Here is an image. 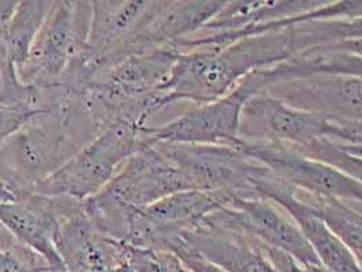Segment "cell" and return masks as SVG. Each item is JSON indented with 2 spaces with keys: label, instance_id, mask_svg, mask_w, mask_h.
I'll return each mask as SVG.
<instances>
[{
  "label": "cell",
  "instance_id": "cell-1",
  "mask_svg": "<svg viewBox=\"0 0 362 272\" xmlns=\"http://www.w3.org/2000/svg\"><path fill=\"white\" fill-rule=\"evenodd\" d=\"M362 38L361 18H307L227 47L181 53L168 81L156 91L153 119L218 100L250 74L295 59L316 48Z\"/></svg>",
  "mask_w": 362,
  "mask_h": 272
},
{
  "label": "cell",
  "instance_id": "cell-2",
  "mask_svg": "<svg viewBox=\"0 0 362 272\" xmlns=\"http://www.w3.org/2000/svg\"><path fill=\"white\" fill-rule=\"evenodd\" d=\"M102 131L82 96L64 97L26 120L0 146V184L16 199L32 193Z\"/></svg>",
  "mask_w": 362,
  "mask_h": 272
},
{
  "label": "cell",
  "instance_id": "cell-3",
  "mask_svg": "<svg viewBox=\"0 0 362 272\" xmlns=\"http://www.w3.org/2000/svg\"><path fill=\"white\" fill-rule=\"evenodd\" d=\"M144 144L143 128L137 123L117 119L60 169L37 184L32 193L84 202L106 187L122 164Z\"/></svg>",
  "mask_w": 362,
  "mask_h": 272
},
{
  "label": "cell",
  "instance_id": "cell-4",
  "mask_svg": "<svg viewBox=\"0 0 362 272\" xmlns=\"http://www.w3.org/2000/svg\"><path fill=\"white\" fill-rule=\"evenodd\" d=\"M361 123L332 121L286 106L261 91L248 98L240 115L239 139L251 143H279L298 153L323 139L361 144Z\"/></svg>",
  "mask_w": 362,
  "mask_h": 272
},
{
  "label": "cell",
  "instance_id": "cell-5",
  "mask_svg": "<svg viewBox=\"0 0 362 272\" xmlns=\"http://www.w3.org/2000/svg\"><path fill=\"white\" fill-rule=\"evenodd\" d=\"M91 22V1H52L26 63L17 71L25 87L54 85L84 51Z\"/></svg>",
  "mask_w": 362,
  "mask_h": 272
},
{
  "label": "cell",
  "instance_id": "cell-6",
  "mask_svg": "<svg viewBox=\"0 0 362 272\" xmlns=\"http://www.w3.org/2000/svg\"><path fill=\"white\" fill-rule=\"evenodd\" d=\"M264 90V78L259 71H255L227 96L189 106L177 118L158 127L143 128L146 143L167 142L238 147L242 109L248 98Z\"/></svg>",
  "mask_w": 362,
  "mask_h": 272
},
{
  "label": "cell",
  "instance_id": "cell-7",
  "mask_svg": "<svg viewBox=\"0 0 362 272\" xmlns=\"http://www.w3.org/2000/svg\"><path fill=\"white\" fill-rule=\"evenodd\" d=\"M186 177L192 191H227L235 195L254 192L251 180L266 170L236 147L152 142Z\"/></svg>",
  "mask_w": 362,
  "mask_h": 272
},
{
  "label": "cell",
  "instance_id": "cell-8",
  "mask_svg": "<svg viewBox=\"0 0 362 272\" xmlns=\"http://www.w3.org/2000/svg\"><path fill=\"white\" fill-rule=\"evenodd\" d=\"M236 149L264 165L282 183L298 191L316 198H331L351 203H362L360 180L297 153L289 146L240 140Z\"/></svg>",
  "mask_w": 362,
  "mask_h": 272
},
{
  "label": "cell",
  "instance_id": "cell-9",
  "mask_svg": "<svg viewBox=\"0 0 362 272\" xmlns=\"http://www.w3.org/2000/svg\"><path fill=\"white\" fill-rule=\"evenodd\" d=\"M83 202L26 193L16 200L0 202V225L22 245L41 256L53 272H66L56 251L54 238L60 222L79 212Z\"/></svg>",
  "mask_w": 362,
  "mask_h": 272
},
{
  "label": "cell",
  "instance_id": "cell-10",
  "mask_svg": "<svg viewBox=\"0 0 362 272\" xmlns=\"http://www.w3.org/2000/svg\"><path fill=\"white\" fill-rule=\"evenodd\" d=\"M250 186L257 195L280 205L293 220L325 270L361 272V261L315 214L305 192L282 183L267 169L252 178Z\"/></svg>",
  "mask_w": 362,
  "mask_h": 272
},
{
  "label": "cell",
  "instance_id": "cell-11",
  "mask_svg": "<svg viewBox=\"0 0 362 272\" xmlns=\"http://www.w3.org/2000/svg\"><path fill=\"white\" fill-rule=\"evenodd\" d=\"M273 98L332 121L361 123V76L323 74L267 86Z\"/></svg>",
  "mask_w": 362,
  "mask_h": 272
},
{
  "label": "cell",
  "instance_id": "cell-12",
  "mask_svg": "<svg viewBox=\"0 0 362 272\" xmlns=\"http://www.w3.org/2000/svg\"><path fill=\"white\" fill-rule=\"evenodd\" d=\"M177 248H186L227 272H277L259 239L204 223L182 230L163 245L170 252Z\"/></svg>",
  "mask_w": 362,
  "mask_h": 272
},
{
  "label": "cell",
  "instance_id": "cell-13",
  "mask_svg": "<svg viewBox=\"0 0 362 272\" xmlns=\"http://www.w3.org/2000/svg\"><path fill=\"white\" fill-rule=\"evenodd\" d=\"M54 245L66 272H107L127 264L125 242L98 230L84 207L60 222Z\"/></svg>",
  "mask_w": 362,
  "mask_h": 272
},
{
  "label": "cell",
  "instance_id": "cell-14",
  "mask_svg": "<svg viewBox=\"0 0 362 272\" xmlns=\"http://www.w3.org/2000/svg\"><path fill=\"white\" fill-rule=\"evenodd\" d=\"M50 6L52 1L48 0L18 1L6 34L7 60L16 75L28 60L34 40L47 18Z\"/></svg>",
  "mask_w": 362,
  "mask_h": 272
},
{
  "label": "cell",
  "instance_id": "cell-15",
  "mask_svg": "<svg viewBox=\"0 0 362 272\" xmlns=\"http://www.w3.org/2000/svg\"><path fill=\"white\" fill-rule=\"evenodd\" d=\"M315 214L361 261L362 203L331 198H316L307 193Z\"/></svg>",
  "mask_w": 362,
  "mask_h": 272
},
{
  "label": "cell",
  "instance_id": "cell-16",
  "mask_svg": "<svg viewBox=\"0 0 362 272\" xmlns=\"http://www.w3.org/2000/svg\"><path fill=\"white\" fill-rule=\"evenodd\" d=\"M127 264L136 272H193L175 254L125 244Z\"/></svg>",
  "mask_w": 362,
  "mask_h": 272
},
{
  "label": "cell",
  "instance_id": "cell-17",
  "mask_svg": "<svg viewBox=\"0 0 362 272\" xmlns=\"http://www.w3.org/2000/svg\"><path fill=\"white\" fill-rule=\"evenodd\" d=\"M17 4V0H0V71L6 76L8 85L18 89V87H22V85L18 82L16 72L8 66L7 48H6L7 28Z\"/></svg>",
  "mask_w": 362,
  "mask_h": 272
},
{
  "label": "cell",
  "instance_id": "cell-18",
  "mask_svg": "<svg viewBox=\"0 0 362 272\" xmlns=\"http://www.w3.org/2000/svg\"><path fill=\"white\" fill-rule=\"evenodd\" d=\"M37 112L22 105H3L0 103V146L18 128L30 119Z\"/></svg>",
  "mask_w": 362,
  "mask_h": 272
},
{
  "label": "cell",
  "instance_id": "cell-19",
  "mask_svg": "<svg viewBox=\"0 0 362 272\" xmlns=\"http://www.w3.org/2000/svg\"><path fill=\"white\" fill-rule=\"evenodd\" d=\"M0 103L3 105H22L32 110H38V98L35 87H13L8 85L6 76L0 71Z\"/></svg>",
  "mask_w": 362,
  "mask_h": 272
},
{
  "label": "cell",
  "instance_id": "cell-20",
  "mask_svg": "<svg viewBox=\"0 0 362 272\" xmlns=\"http://www.w3.org/2000/svg\"><path fill=\"white\" fill-rule=\"evenodd\" d=\"M173 254L178 256L187 268L193 272H227L186 248H177L173 251Z\"/></svg>",
  "mask_w": 362,
  "mask_h": 272
}]
</instances>
